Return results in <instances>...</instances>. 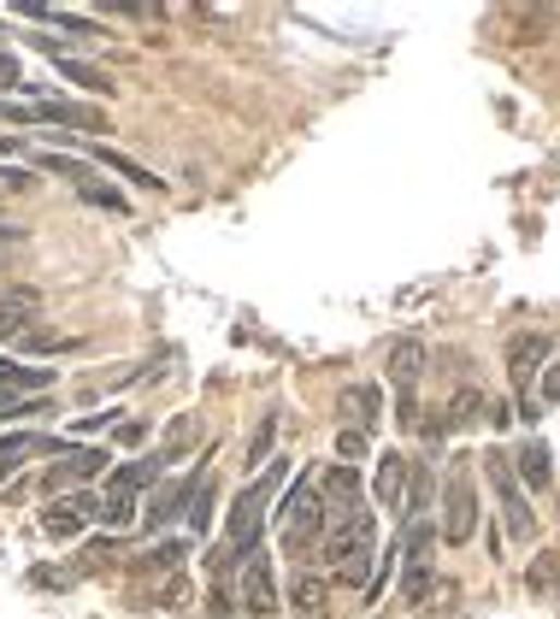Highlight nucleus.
Listing matches in <instances>:
<instances>
[{
    "label": "nucleus",
    "instance_id": "nucleus-8",
    "mask_svg": "<svg viewBox=\"0 0 560 619\" xmlns=\"http://www.w3.org/2000/svg\"><path fill=\"white\" fill-rule=\"evenodd\" d=\"M430 549H437V525L425 520H407V537H401V560H407V602H419L425 590H430Z\"/></svg>",
    "mask_w": 560,
    "mask_h": 619
},
{
    "label": "nucleus",
    "instance_id": "nucleus-11",
    "mask_svg": "<svg viewBox=\"0 0 560 619\" xmlns=\"http://www.w3.org/2000/svg\"><path fill=\"white\" fill-rule=\"evenodd\" d=\"M337 413H342V430L372 437V430L384 425V390L378 384H349V390L337 396Z\"/></svg>",
    "mask_w": 560,
    "mask_h": 619
},
{
    "label": "nucleus",
    "instance_id": "nucleus-32",
    "mask_svg": "<svg viewBox=\"0 0 560 619\" xmlns=\"http://www.w3.org/2000/svg\"><path fill=\"white\" fill-rule=\"evenodd\" d=\"M24 413H41V396H36V401H19V396H0V420H24Z\"/></svg>",
    "mask_w": 560,
    "mask_h": 619
},
{
    "label": "nucleus",
    "instance_id": "nucleus-21",
    "mask_svg": "<svg viewBox=\"0 0 560 619\" xmlns=\"http://www.w3.org/2000/svg\"><path fill=\"white\" fill-rule=\"evenodd\" d=\"M290 602H295L301 619H325V614H330V584H325V579H295Z\"/></svg>",
    "mask_w": 560,
    "mask_h": 619
},
{
    "label": "nucleus",
    "instance_id": "nucleus-22",
    "mask_svg": "<svg viewBox=\"0 0 560 619\" xmlns=\"http://www.w3.org/2000/svg\"><path fill=\"white\" fill-rule=\"evenodd\" d=\"M484 413V390L478 384H461L454 390V401H449V420H442V430H461V425H472Z\"/></svg>",
    "mask_w": 560,
    "mask_h": 619
},
{
    "label": "nucleus",
    "instance_id": "nucleus-26",
    "mask_svg": "<svg viewBox=\"0 0 560 619\" xmlns=\"http://www.w3.org/2000/svg\"><path fill=\"white\" fill-rule=\"evenodd\" d=\"M531 401H537V408H555V401H560V354L543 360V372H537V396H531Z\"/></svg>",
    "mask_w": 560,
    "mask_h": 619
},
{
    "label": "nucleus",
    "instance_id": "nucleus-20",
    "mask_svg": "<svg viewBox=\"0 0 560 619\" xmlns=\"http://www.w3.org/2000/svg\"><path fill=\"white\" fill-rule=\"evenodd\" d=\"M513 478H520L525 489H549V449H543V442H525V454L513 460Z\"/></svg>",
    "mask_w": 560,
    "mask_h": 619
},
{
    "label": "nucleus",
    "instance_id": "nucleus-9",
    "mask_svg": "<svg viewBox=\"0 0 560 619\" xmlns=\"http://www.w3.org/2000/svg\"><path fill=\"white\" fill-rule=\"evenodd\" d=\"M242 602H248V614L254 619H271L278 614V572H271V555L266 549H254V555H242Z\"/></svg>",
    "mask_w": 560,
    "mask_h": 619
},
{
    "label": "nucleus",
    "instance_id": "nucleus-4",
    "mask_svg": "<svg viewBox=\"0 0 560 619\" xmlns=\"http://www.w3.org/2000/svg\"><path fill=\"white\" fill-rule=\"evenodd\" d=\"M278 496H283V466H266L260 478L236 496V508H231V549H224V555H254V549H260V525H266V513H271V501H278Z\"/></svg>",
    "mask_w": 560,
    "mask_h": 619
},
{
    "label": "nucleus",
    "instance_id": "nucleus-23",
    "mask_svg": "<svg viewBox=\"0 0 560 619\" xmlns=\"http://www.w3.org/2000/svg\"><path fill=\"white\" fill-rule=\"evenodd\" d=\"M19 349H24V354H71V349H83V342H77V337H60V330L31 325V330L19 337Z\"/></svg>",
    "mask_w": 560,
    "mask_h": 619
},
{
    "label": "nucleus",
    "instance_id": "nucleus-27",
    "mask_svg": "<svg viewBox=\"0 0 560 619\" xmlns=\"http://www.w3.org/2000/svg\"><path fill=\"white\" fill-rule=\"evenodd\" d=\"M271 437H278V413H266L260 430H254V442H248V466H266V460H271Z\"/></svg>",
    "mask_w": 560,
    "mask_h": 619
},
{
    "label": "nucleus",
    "instance_id": "nucleus-30",
    "mask_svg": "<svg viewBox=\"0 0 560 619\" xmlns=\"http://www.w3.org/2000/svg\"><path fill=\"white\" fill-rule=\"evenodd\" d=\"M31 171H24V166H0V195H24V190H31Z\"/></svg>",
    "mask_w": 560,
    "mask_h": 619
},
{
    "label": "nucleus",
    "instance_id": "nucleus-3",
    "mask_svg": "<svg viewBox=\"0 0 560 619\" xmlns=\"http://www.w3.org/2000/svg\"><path fill=\"white\" fill-rule=\"evenodd\" d=\"M430 366V349L419 337H401L390 354H384V378L395 390V425L401 430H419V378Z\"/></svg>",
    "mask_w": 560,
    "mask_h": 619
},
{
    "label": "nucleus",
    "instance_id": "nucleus-15",
    "mask_svg": "<svg viewBox=\"0 0 560 619\" xmlns=\"http://www.w3.org/2000/svg\"><path fill=\"white\" fill-rule=\"evenodd\" d=\"M65 442L60 437H41V430H12V437H0V478H12V472L24 466V460L36 454H60Z\"/></svg>",
    "mask_w": 560,
    "mask_h": 619
},
{
    "label": "nucleus",
    "instance_id": "nucleus-35",
    "mask_svg": "<svg viewBox=\"0 0 560 619\" xmlns=\"http://www.w3.org/2000/svg\"><path fill=\"white\" fill-rule=\"evenodd\" d=\"M0 242H24V224H0Z\"/></svg>",
    "mask_w": 560,
    "mask_h": 619
},
{
    "label": "nucleus",
    "instance_id": "nucleus-1",
    "mask_svg": "<svg viewBox=\"0 0 560 619\" xmlns=\"http://www.w3.org/2000/svg\"><path fill=\"white\" fill-rule=\"evenodd\" d=\"M271 525H278V543L290 555H307L313 543L325 537V496H319V466H307L301 478L278 496L271 508Z\"/></svg>",
    "mask_w": 560,
    "mask_h": 619
},
{
    "label": "nucleus",
    "instance_id": "nucleus-7",
    "mask_svg": "<svg viewBox=\"0 0 560 619\" xmlns=\"http://www.w3.org/2000/svg\"><path fill=\"white\" fill-rule=\"evenodd\" d=\"M107 460H112L107 449H71V442H65V449L53 454V466L41 472V489H48V496H71L77 484L100 478V472H107Z\"/></svg>",
    "mask_w": 560,
    "mask_h": 619
},
{
    "label": "nucleus",
    "instance_id": "nucleus-14",
    "mask_svg": "<svg viewBox=\"0 0 560 619\" xmlns=\"http://www.w3.org/2000/svg\"><path fill=\"white\" fill-rule=\"evenodd\" d=\"M41 390H53V366H31V360H12V354H0V396L36 401Z\"/></svg>",
    "mask_w": 560,
    "mask_h": 619
},
{
    "label": "nucleus",
    "instance_id": "nucleus-29",
    "mask_svg": "<svg viewBox=\"0 0 560 619\" xmlns=\"http://www.w3.org/2000/svg\"><path fill=\"white\" fill-rule=\"evenodd\" d=\"M190 442H195V420H178V425H171V437H166V449H160V460H178Z\"/></svg>",
    "mask_w": 560,
    "mask_h": 619
},
{
    "label": "nucleus",
    "instance_id": "nucleus-37",
    "mask_svg": "<svg viewBox=\"0 0 560 619\" xmlns=\"http://www.w3.org/2000/svg\"><path fill=\"white\" fill-rule=\"evenodd\" d=\"M0 36H7V31H0Z\"/></svg>",
    "mask_w": 560,
    "mask_h": 619
},
{
    "label": "nucleus",
    "instance_id": "nucleus-31",
    "mask_svg": "<svg viewBox=\"0 0 560 619\" xmlns=\"http://www.w3.org/2000/svg\"><path fill=\"white\" fill-rule=\"evenodd\" d=\"M555 579H560V560H555V555H543L537 567H531V590H549Z\"/></svg>",
    "mask_w": 560,
    "mask_h": 619
},
{
    "label": "nucleus",
    "instance_id": "nucleus-17",
    "mask_svg": "<svg viewBox=\"0 0 560 619\" xmlns=\"http://www.w3.org/2000/svg\"><path fill=\"white\" fill-rule=\"evenodd\" d=\"M190 501H195V478H178V484H166L160 496L148 501V531H160V525H171V520H178L183 508H190Z\"/></svg>",
    "mask_w": 560,
    "mask_h": 619
},
{
    "label": "nucleus",
    "instance_id": "nucleus-28",
    "mask_svg": "<svg viewBox=\"0 0 560 619\" xmlns=\"http://www.w3.org/2000/svg\"><path fill=\"white\" fill-rule=\"evenodd\" d=\"M354 460H366V437L361 430H337V466H354Z\"/></svg>",
    "mask_w": 560,
    "mask_h": 619
},
{
    "label": "nucleus",
    "instance_id": "nucleus-19",
    "mask_svg": "<svg viewBox=\"0 0 560 619\" xmlns=\"http://www.w3.org/2000/svg\"><path fill=\"white\" fill-rule=\"evenodd\" d=\"M549 354H555V342H549V337H525V342H513V349H508L513 384L525 390V378H531V372H543V360H549Z\"/></svg>",
    "mask_w": 560,
    "mask_h": 619
},
{
    "label": "nucleus",
    "instance_id": "nucleus-25",
    "mask_svg": "<svg viewBox=\"0 0 560 619\" xmlns=\"http://www.w3.org/2000/svg\"><path fill=\"white\" fill-rule=\"evenodd\" d=\"M77 195H83V201H89V207H107V213H124V195H119V190H112V183H100V178H95V171H89V178H83V183H77Z\"/></svg>",
    "mask_w": 560,
    "mask_h": 619
},
{
    "label": "nucleus",
    "instance_id": "nucleus-2",
    "mask_svg": "<svg viewBox=\"0 0 560 619\" xmlns=\"http://www.w3.org/2000/svg\"><path fill=\"white\" fill-rule=\"evenodd\" d=\"M325 560H330V572H337L342 584H366L372 590V567H378V513L361 508V513H349L342 525H330Z\"/></svg>",
    "mask_w": 560,
    "mask_h": 619
},
{
    "label": "nucleus",
    "instance_id": "nucleus-34",
    "mask_svg": "<svg viewBox=\"0 0 560 619\" xmlns=\"http://www.w3.org/2000/svg\"><path fill=\"white\" fill-rule=\"evenodd\" d=\"M31 48H41V53H53V60H71V48L60 36H31Z\"/></svg>",
    "mask_w": 560,
    "mask_h": 619
},
{
    "label": "nucleus",
    "instance_id": "nucleus-24",
    "mask_svg": "<svg viewBox=\"0 0 560 619\" xmlns=\"http://www.w3.org/2000/svg\"><path fill=\"white\" fill-rule=\"evenodd\" d=\"M60 71L71 83H77V89H89V95H112V77L107 71H95V65H83V60H60Z\"/></svg>",
    "mask_w": 560,
    "mask_h": 619
},
{
    "label": "nucleus",
    "instance_id": "nucleus-18",
    "mask_svg": "<svg viewBox=\"0 0 560 619\" xmlns=\"http://www.w3.org/2000/svg\"><path fill=\"white\" fill-rule=\"evenodd\" d=\"M89 160H95V166H107V171H119V178H124V183H136V190H154V195L166 190V178H154L148 166L124 160V154H112V148H89Z\"/></svg>",
    "mask_w": 560,
    "mask_h": 619
},
{
    "label": "nucleus",
    "instance_id": "nucleus-12",
    "mask_svg": "<svg viewBox=\"0 0 560 619\" xmlns=\"http://www.w3.org/2000/svg\"><path fill=\"white\" fill-rule=\"evenodd\" d=\"M89 520H95V496L89 489H71V496H53V508L41 513V531H48L53 543H65V537H77Z\"/></svg>",
    "mask_w": 560,
    "mask_h": 619
},
{
    "label": "nucleus",
    "instance_id": "nucleus-6",
    "mask_svg": "<svg viewBox=\"0 0 560 619\" xmlns=\"http://www.w3.org/2000/svg\"><path fill=\"white\" fill-rule=\"evenodd\" d=\"M484 478H490L496 501H501V520H508L513 537H537V513L525 508V484L513 478V454L490 449V454H484Z\"/></svg>",
    "mask_w": 560,
    "mask_h": 619
},
{
    "label": "nucleus",
    "instance_id": "nucleus-36",
    "mask_svg": "<svg viewBox=\"0 0 560 619\" xmlns=\"http://www.w3.org/2000/svg\"><path fill=\"white\" fill-rule=\"evenodd\" d=\"M19 148H24L19 136H0V160H7V154H19Z\"/></svg>",
    "mask_w": 560,
    "mask_h": 619
},
{
    "label": "nucleus",
    "instance_id": "nucleus-16",
    "mask_svg": "<svg viewBox=\"0 0 560 619\" xmlns=\"http://www.w3.org/2000/svg\"><path fill=\"white\" fill-rule=\"evenodd\" d=\"M36 313H41L36 290H7V295H0V342H19L24 330L36 325Z\"/></svg>",
    "mask_w": 560,
    "mask_h": 619
},
{
    "label": "nucleus",
    "instance_id": "nucleus-10",
    "mask_svg": "<svg viewBox=\"0 0 560 619\" xmlns=\"http://www.w3.org/2000/svg\"><path fill=\"white\" fill-rule=\"evenodd\" d=\"M319 496H325V531L342 525L349 513L366 508V501H361V472H354V466H330V472H319Z\"/></svg>",
    "mask_w": 560,
    "mask_h": 619
},
{
    "label": "nucleus",
    "instance_id": "nucleus-33",
    "mask_svg": "<svg viewBox=\"0 0 560 619\" xmlns=\"http://www.w3.org/2000/svg\"><path fill=\"white\" fill-rule=\"evenodd\" d=\"M24 83V71H19V60H12L7 48H0V89H19Z\"/></svg>",
    "mask_w": 560,
    "mask_h": 619
},
{
    "label": "nucleus",
    "instance_id": "nucleus-13",
    "mask_svg": "<svg viewBox=\"0 0 560 619\" xmlns=\"http://www.w3.org/2000/svg\"><path fill=\"white\" fill-rule=\"evenodd\" d=\"M407 484H413V472H407V454H395V449H384L378 460V478H372V496H378V508L384 513H407Z\"/></svg>",
    "mask_w": 560,
    "mask_h": 619
},
{
    "label": "nucleus",
    "instance_id": "nucleus-5",
    "mask_svg": "<svg viewBox=\"0 0 560 619\" xmlns=\"http://www.w3.org/2000/svg\"><path fill=\"white\" fill-rule=\"evenodd\" d=\"M442 543H472L478 537V478H472L466 460H454L449 466V489H442V525H437Z\"/></svg>",
    "mask_w": 560,
    "mask_h": 619
}]
</instances>
